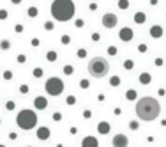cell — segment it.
Returning <instances> with one entry per match:
<instances>
[{"label": "cell", "mask_w": 166, "mask_h": 147, "mask_svg": "<svg viewBox=\"0 0 166 147\" xmlns=\"http://www.w3.org/2000/svg\"><path fill=\"white\" fill-rule=\"evenodd\" d=\"M159 113H161L159 101L154 99V98H150V96L141 98V99L136 103V115H138L141 121H145V122H150V121L157 119Z\"/></svg>", "instance_id": "obj_1"}, {"label": "cell", "mask_w": 166, "mask_h": 147, "mask_svg": "<svg viewBox=\"0 0 166 147\" xmlns=\"http://www.w3.org/2000/svg\"><path fill=\"white\" fill-rule=\"evenodd\" d=\"M74 11L76 7L69 0H57L51 4V14L57 21H69L74 16Z\"/></svg>", "instance_id": "obj_2"}, {"label": "cell", "mask_w": 166, "mask_h": 147, "mask_svg": "<svg viewBox=\"0 0 166 147\" xmlns=\"http://www.w3.org/2000/svg\"><path fill=\"white\" fill-rule=\"evenodd\" d=\"M110 71V64L104 57H94L89 62V73L94 78H104Z\"/></svg>", "instance_id": "obj_3"}, {"label": "cell", "mask_w": 166, "mask_h": 147, "mask_svg": "<svg viewBox=\"0 0 166 147\" xmlns=\"http://www.w3.org/2000/svg\"><path fill=\"white\" fill-rule=\"evenodd\" d=\"M16 122L21 129H32L37 124V115L32 110H21L16 117Z\"/></svg>", "instance_id": "obj_4"}, {"label": "cell", "mask_w": 166, "mask_h": 147, "mask_svg": "<svg viewBox=\"0 0 166 147\" xmlns=\"http://www.w3.org/2000/svg\"><path fill=\"white\" fill-rule=\"evenodd\" d=\"M44 89H46V92H48L50 96H60V94L64 92V82H62L60 78H57V76H51V78L46 80Z\"/></svg>", "instance_id": "obj_5"}, {"label": "cell", "mask_w": 166, "mask_h": 147, "mask_svg": "<svg viewBox=\"0 0 166 147\" xmlns=\"http://www.w3.org/2000/svg\"><path fill=\"white\" fill-rule=\"evenodd\" d=\"M103 25H104L106 28H113V27L117 25V16H115L113 13H106V14L103 16Z\"/></svg>", "instance_id": "obj_6"}, {"label": "cell", "mask_w": 166, "mask_h": 147, "mask_svg": "<svg viewBox=\"0 0 166 147\" xmlns=\"http://www.w3.org/2000/svg\"><path fill=\"white\" fill-rule=\"evenodd\" d=\"M113 147H127V136L118 133L113 136Z\"/></svg>", "instance_id": "obj_7"}, {"label": "cell", "mask_w": 166, "mask_h": 147, "mask_svg": "<svg viewBox=\"0 0 166 147\" xmlns=\"http://www.w3.org/2000/svg\"><path fill=\"white\" fill-rule=\"evenodd\" d=\"M81 147H99V142L95 136H85L81 142Z\"/></svg>", "instance_id": "obj_8"}, {"label": "cell", "mask_w": 166, "mask_h": 147, "mask_svg": "<svg viewBox=\"0 0 166 147\" xmlns=\"http://www.w3.org/2000/svg\"><path fill=\"white\" fill-rule=\"evenodd\" d=\"M34 106H36L37 110H44V108L48 106V101H46V98H41V96H37L36 99H34Z\"/></svg>", "instance_id": "obj_9"}, {"label": "cell", "mask_w": 166, "mask_h": 147, "mask_svg": "<svg viewBox=\"0 0 166 147\" xmlns=\"http://www.w3.org/2000/svg\"><path fill=\"white\" fill-rule=\"evenodd\" d=\"M118 37H120L122 41H131V39H133V30H131L129 27H124V28L120 30Z\"/></svg>", "instance_id": "obj_10"}, {"label": "cell", "mask_w": 166, "mask_h": 147, "mask_svg": "<svg viewBox=\"0 0 166 147\" xmlns=\"http://www.w3.org/2000/svg\"><path fill=\"white\" fill-rule=\"evenodd\" d=\"M37 138H39V140H48V138H50V129L39 128L37 129Z\"/></svg>", "instance_id": "obj_11"}, {"label": "cell", "mask_w": 166, "mask_h": 147, "mask_svg": "<svg viewBox=\"0 0 166 147\" xmlns=\"http://www.w3.org/2000/svg\"><path fill=\"white\" fill-rule=\"evenodd\" d=\"M150 36L156 37V39H159V37L163 36V28H161L159 25H154V27L150 28Z\"/></svg>", "instance_id": "obj_12"}, {"label": "cell", "mask_w": 166, "mask_h": 147, "mask_svg": "<svg viewBox=\"0 0 166 147\" xmlns=\"http://www.w3.org/2000/svg\"><path fill=\"white\" fill-rule=\"evenodd\" d=\"M145 18H147V16H145L143 13H136V14H134V21H136L138 25H141V23H145Z\"/></svg>", "instance_id": "obj_13"}, {"label": "cell", "mask_w": 166, "mask_h": 147, "mask_svg": "<svg viewBox=\"0 0 166 147\" xmlns=\"http://www.w3.org/2000/svg\"><path fill=\"white\" fill-rule=\"evenodd\" d=\"M99 131H101V133H108V131H110L108 122H101V124H99Z\"/></svg>", "instance_id": "obj_14"}, {"label": "cell", "mask_w": 166, "mask_h": 147, "mask_svg": "<svg viewBox=\"0 0 166 147\" xmlns=\"http://www.w3.org/2000/svg\"><path fill=\"white\" fill-rule=\"evenodd\" d=\"M140 82H141V83H148V82H150V74L148 73L140 74Z\"/></svg>", "instance_id": "obj_15"}, {"label": "cell", "mask_w": 166, "mask_h": 147, "mask_svg": "<svg viewBox=\"0 0 166 147\" xmlns=\"http://www.w3.org/2000/svg\"><path fill=\"white\" fill-rule=\"evenodd\" d=\"M118 5H120V9H127V7H129V2H127V0H120Z\"/></svg>", "instance_id": "obj_16"}, {"label": "cell", "mask_w": 166, "mask_h": 147, "mask_svg": "<svg viewBox=\"0 0 166 147\" xmlns=\"http://www.w3.org/2000/svg\"><path fill=\"white\" fill-rule=\"evenodd\" d=\"M127 99H136V91H127Z\"/></svg>", "instance_id": "obj_17"}, {"label": "cell", "mask_w": 166, "mask_h": 147, "mask_svg": "<svg viewBox=\"0 0 166 147\" xmlns=\"http://www.w3.org/2000/svg\"><path fill=\"white\" fill-rule=\"evenodd\" d=\"M48 60H51V62L57 60V53H55V52H48Z\"/></svg>", "instance_id": "obj_18"}, {"label": "cell", "mask_w": 166, "mask_h": 147, "mask_svg": "<svg viewBox=\"0 0 166 147\" xmlns=\"http://www.w3.org/2000/svg\"><path fill=\"white\" fill-rule=\"evenodd\" d=\"M110 83H111V85H118V83H120V80H118V76H113V78H111V80H110Z\"/></svg>", "instance_id": "obj_19"}, {"label": "cell", "mask_w": 166, "mask_h": 147, "mask_svg": "<svg viewBox=\"0 0 166 147\" xmlns=\"http://www.w3.org/2000/svg\"><path fill=\"white\" fill-rule=\"evenodd\" d=\"M108 53L110 55H117V48L115 46H108Z\"/></svg>", "instance_id": "obj_20"}, {"label": "cell", "mask_w": 166, "mask_h": 147, "mask_svg": "<svg viewBox=\"0 0 166 147\" xmlns=\"http://www.w3.org/2000/svg\"><path fill=\"white\" fill-rule=\"evenodd\" d=\"M124 68L126 69H133V60H126L124 62Z\"/></svg>", "instance_id": "obj_21"}, {"label": "cell", "mask_w": 166, "mask_h": 147, "mask_svg": "<svg viewBox=\"0 0 166 147\" xmlns=\"http://www.w3.org/2000/svg\"><path fill=\"white\" fill-rule=\"evenodd\" d=\"M14 106H16V105H14V101H7V105H5V108H7V110H13Z\"/></svg>", "instance_id": "obj_22"}, {"label": "cell", "mask_w": 166, "mask_h": 147, "mask_svg": "<svg viewBox=\"0 0 166 147\" xmlns=\"http://www.w3.org/2000/svg\"><path fill=\"white\" fill-rule=\"evenodd\" d=\"M64 73L71 74V73H73V66H66V68H64Z\"/></svg>", "instance_id": "obj_23"}, {"label": "cell", "mask_w": 166, "mask_h": 147, "mask_svg": "<svg viewBox=\"0 0 166 147\" xmlns=\"http://www.w3.org/2000/svg\"><path fill=\"white\" fill-rule=\"evenodd\" d=\"M34 76H37V78H39V76H42V69H39V68L34 69Z\"/></svg>", "instance_id": "obj_24"}, {"label": "cell", "mask_w": 166, "mask_h": 147, "mask_svg": "<svg viewBox=\"0 0 166 147\" xmlns=\"http://www.w3.org/2000/svg\"><path fill=\"white\" fill-rule=\"evenodd\" d=\"M78 57H87V50H85V48H81V50L78 52Z\"/></svg>", "instance_id": "obj_25"}, {"label": "cell", "mask_w": 166, "mask_h": 147, "mask_svg": "<svg viewBox=\"0 0 166 147\" xmlns=\"http://www.w3.org/2000/svg\"><path fill=\"white\" fill-rule=\"evenodd\" d=\"M4 78H5V80H11V78H13V73H11V71H5V73H4Z\"/></svg>", "instance_id": "obj_26"}, {"label": "cell", "mask_w": 166, "mask_h": 147, "mask_svg": "<svg viewBox=\"0 0 166 147\" xmlns=\"http://www.w3.org/2000/svg\"><path fill=\"white\" fill-rule=\"evenodd\" d=\"M19 91H21V94H27V92H28V87H27V85H21Z\"/></svg>", "instance_id": "obj_27"}, {"label": "cell", "mask_w": 166, "mask_h": 147, "mask_svg": "<svg viewBox=\"0 0 166 147\" xmlns=\"http://www.w3.org/2000/svg\"><path fill=\"white\" fill-rule=\"evenodd\" d=\"M138 50H140L141 53H145V52H147V46H145V44H140V46H138Z\"/></svg>", "instance_id": "obj_28"}, {"label": "cell", "mask_w": 166, "mask_h": 147, "mask_svg": "<svg viewBox=\"0 0 166 147\" xmlns=\"http://www.w3.org/2000/svg\"><path fill=\"white\" fill-rule=\"evenodd\" d=\"M28 14H30V16H36V14H37V9H36V7H32V9L28 11Z\"/></svg>", "instance_id": "obj_29"}, {"label": "cell", "mask_w": 166, "mask_h": 147, "mask_svg": "<svg viewBox=\"0 0 166 147\" xmlns=\"http://www.w3.org/2000/svg\"><path fill=\"white\" fill-rule=\"evenodd\" d=\"M2 48L7 50V48H9V41H2Z\"/></svg>", "instance_id": "obj_30"}, {"label": "cell", "mask_w": 166, "mask_h": 147, "mask_svg": "<svg viewBox=\"0 0 166 147\" xmlns=\"http://www.w3.org/2000/svg\"><path fill=\"white\" fill-rule=\"evenodd\" d=\"M80 85H81V87H89V82H87V80H81Z\"/></svg>", "instance_id": "obj_31"}, {"label": "cell", "mask_w": 166, "mask_h": 147, "mask_svg": "<svg viewBox=\"0 0 166 147\" xmlns=\"http://www.w3.org/2000/svg\"><path fill=\"white\" fill-rule=\"evenodd\" d=\"M92 39H94V41H99V39H101V36L95 32V34H92Z\"/></svg>", "instance_id": "obj_32"}, {"label": "cell", "mask_w": 166, "mask_h": 147, "mask_svg": "<svg viewBox=\"0 0 166 147\" xmlns=\"http://www.w3.org/2000/svg\"><path fill=\"white\" fill-rule=\"evenodd\" d=\"M62 43H64V44H67V43H69V37L64 36V37H62Z\"/></svg>", "instance_id": "obj_33"}, {"label": "cell", "mask_w": 166, "mask_h": 147, "mask_svg": "<svg viewBox=\"0 0 166 147\" xmlns=\"http://www.w3.org/2000/svg\"><path fill=\"white\" fill-rule=\"evenodd\" d=\"M60 117H62L60 113H53V119H55V121H60Z\"/></svg>", "instance_id": "obj_34"}, {"label": "cell", "mask_w": 166, "mask_h": 147, "mask_svg": "<svg viewBox=\"0 0 166 147\" xmlns=\"http://www.w3.org/2000/svg\"><path fill=\"white\" fill-rule=\"evenodd\" d=\"M16 136H18V135H16V133H9V138H11V140H14V138H16Z\"/></svg>", "instance_id": "obj_35"}, {"label": "cell", "mask_w": 166, "mask_h": 147, "mask_svg": "<svg viewBox=\"0 0 166 147\" xmlns=\"http://www.w3.org/2000/svg\"><path fill=\"white\" fill-rule=\"evenodd\" d=\"M5 16H7V13H5V11H0V18L4 20V18H5Z\"/></svg>", "instance_id": "obj_36"}, {"label": "cell", "mask_w": 166, "mask_h": 147, "mask_svg": "<svg viewBox=\"0 0 166 147\" xmlns=\"http://www.w3.org/2000/svg\"><path fill=\"white\" fill-rule=\"evenodd\" d=\"M0 147H4V146H0Z\"/></svg>", "instance_id": "obj_37"}]
</instances>
